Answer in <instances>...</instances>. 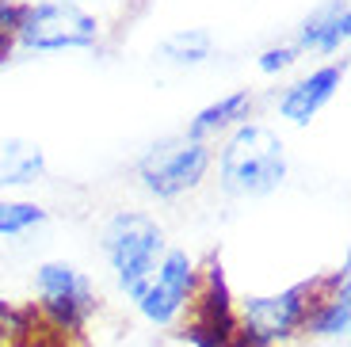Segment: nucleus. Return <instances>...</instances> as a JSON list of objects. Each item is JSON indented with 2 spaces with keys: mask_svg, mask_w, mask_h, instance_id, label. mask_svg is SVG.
<instances>
[{
  "mask_svg": "<svg viewBox=\"0 0 351 347\" xmlns=\"http://www.w3.org/2000/svg\"><path fill=\"white\" fill-rule=\"evenodd\" d=\"M221 187L229 195H271L287 180V145L263 122H241L221 149Z\"/></svg>",
  "mask_w": 351,
  "mask_h": 347,
  "instance_id": "f257e3e1",
  "label": "nucleus"
},
{
  "mask_svg": "<svg viewBox=\"0 0 351 347\" xmlns=\"http://www.w3.org/2000/svg\"><path fill=\"white\" fill-rule=\"evenodd\" d=\"M165 229L149 214L138 210H119L104 226V256L114 271V283L123 287L130 302H138L141 290L149 287L157 263L165 260Z\"/></svg>",
  "mask_w": 351,
  "mask_h": 347,
  "instance_id": "f03ea898",
  "label": "nucleus"
},
{
  "mask_svg": "<svg viewBox=\"0 0 351 347\" xmlns=\"http://www.w3.org/2000/svg\"><path fill=\"white\" fill-rule=\"evenodd\" d=\"M317 287H321V278H306V283L287 287L282 294L245 298L237 324H241V336L248 339V347H271L306 328L309 313L317 309Z\"/></svg>",
  "mask_w": 351,
  "mask_h": 347,
  "instance_id": "7ed1b4c3",
  "label": "nucleus"
},
{
  "mask_svg": "<svg viewBox=\"0 0 351 347\" xmlns=\"http://www.w3.org/2000/svg\"><path fill=\"white\" fill-rule=\"evenodd\" d=\"M19 46L38 53L53 50H88L99 38L96 16H88L84 8H77L73 0H43V4H27L23 19L16 27Z\"/></svg>",
  "mask_w": 351,
  "mask_h": 347,
  "instance_id": "20e7f679",
  "label": "nucleus"
},
{
  "mask_svg": "<svg viewBox=\"0 0 351 347\" xmlns=\"http://www.w3.org/2000/svg\"><path fill=\"white\" fill-rule=\"evenodd\" d=\"M210 168V145L195 138H165L138 160L141 187L157 199H176V195L199 187Z\"/></svg>",
  "mask_w": 351,
  "mask_h": 347,
  "instance_id": "39448f33",
  "label": "nucleus"
},
{
  "mask_svg": "<svg viewBox=\"0 0 351 347\" xmlns=\"http://www.w3.org/2000/svg\"><path fill=\"white\" fill-rule=\"evenodd\" d=\"M195 290H199V271H195V260L187 256L184 248H168L165 260H160L157 271H153L149 287L141 290L138 309H141V317H145L149 324L168 328V324H172L187 305H191Z\"/></svg>",
  "mask_w": 351,
  "mask_h": 347,
  "instance_id": "423d86ee",
  "label": "nucleus"
},
{
  "mask_svg": "<svg viewBox=\"0 0 351 347\" xmlns=\"http://www.w3.org/2000/svg\"><path fill=\"white\" fill-rule=\"evenodd\" d=\"M35 290H38L43 309L62 328H80L92 317V309H96V287H92V278L65 260L43 263L35 275Z\"/></svg>",
  "mask_w": 351,
  "mask_h": 347,
  "instance_id": "0eeeda50",
  "label": "nucleus"
},
{
  "mask_svg": "<svg viewBox=\"0 0 351 347\" xmlns=\"http://www.w3.org/2000/svg\"><path fill=\"white\" fill-rule=\"evenodd\" d=\"M343 73H348V65L340 61V65H321V69H313L309 77H302L298 84L287 88V96L279 99V115L290 119L294 126H306V122L336 96Z\"/></svg>",
  "mask_w": 351,
  "mask_h": 347,
  "instance_id": "6e6552de",
  "label": "nucleus"
},
{
  "mask_svg": "<svg viewBox=\"0 0 351 347\" xmlns=\"http://www.w3.org/2000/svg\"><path fill=\"white\" fill-rule=\"evenodd\" d=\"M351 35V8L348 0H325L321 8H313L298 27V53H336Z\"/></svg>",
  "mask_w": 351,
  "mask_h": 347,
  "instance_id": "1a4fd4ad",
  "label": "nucleus"
},
{
  "mask_svg": "<svg viewBox=\"0 0 351 347\" xmlns=\"http://www.w3.org/2000/svg\"><path fill=\"white\" fill-rule=\"evenodd\" d=\"M46 176V149L31 138L0 141V187H31Z\"/></svg>",
  "mask_w": 351,
  "mask_h": 347,
  "instance_id": "9d476101",
  "label": "nucleus"
},
{
  "mask_svg": "<svg viewBox=\"0 0 351 347\" xmlns=\"http://www.w3.org/2000/svg\"><path fill=\"white\" fill-rule=\"evenodd\" d=\"M248 107H252V92H248V88H241V92H229V96L214 99L210 107H202V111L191 119V126H187V138L202 141L206 134L221 130V126H233V122L248 119Z\"/></svg>",
  "mask_w": 351,
  "mask_h": 347,
  "instance_id": "9b49d317",
  "label": "nucleus"
},
{
  "mask_svg": "<svg viewBox=\"0 0 351 347\" xmlns=\"http://www.w3.org/2000/svg\"><path fill=\"white\" fill-rule=\"evenodd\" d=\"M157 53H160V61L180 65V69L202 65V61H210V53H214V35L206 31V27H187V31L168 35L165 43L157 46Z\"/></svg>",
  "mask_w": 351,
  "mask_h": 347,
  "instance_id": "f8f14e48",
  "label": "nucleus"
},
{
  "mask_svg": "<svg viewBox=\"0 0 351 347\" xmlns=\"http://www.w3.org/2000/svg\"><path fill=\"white\" fill-rule=\"evenodd\" d=\"M351 324V294L348 287H340V294L317 302V309L309 313L306 321V332L309 336H343Z\"/></svg>",
  "mask_w": 351,
  "mask_h": 347,
  "instance_id": "ddd939ff",
  "label": "nucleus"
},
{
  "mask_svg": "<svg viewBox=\"0 0 351 347\" xmlns=\"http://www.w3.org/2000/svg\"><path fill=\"white\" fill-rule=\"evenodd\" d=\"M46 222V210L35 202H12L0 199V237H23L27 229H35Z\"/></svg>",
  "mask_w": 351,
  "mask_h": 347,
  "instance_id": "4468645a",
  "label": "nucleus"
},
{
  "mask_svg": "<svg viewBox=\"0 0 351 347\" xmlns=\"http://www.w3.org/2000/svg\"><path fill=\"white\" fill-rule=\"evenodd\" d=\"M294 61H298V46H271V50L260 53V61H256V65H260V73H267V77H271V73L290 69Z\"/></svg>",
  "mask_w": 351,
  "mask_h": 347,
  "instance_id": "2eb2a0df",
  "label": "nucleus"
},
{
  "mask_svg": "<svg viewBox=\"0 0 351 347\" xmlns=\"http://www.w3.org/2000/svg\"><path fill=\"white\" fill-rule=\"evenodd\" d=\"M23 12L27 4H19V0H0V35H16Z\"/></svg>",
  "mask_w": 351,
  "mask_h": 347,
  "instance_id": "dca6fc26",
  "label": "nucleus"
}]
</instances>
